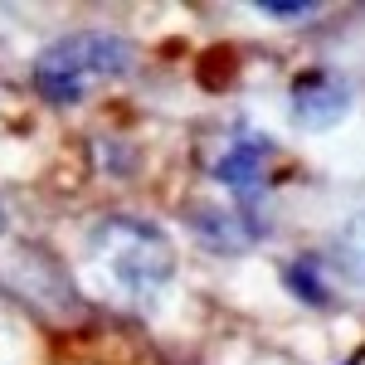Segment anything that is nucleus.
<instances>
[{"label": "nucleus", "mask_w": 365, "mask_h": 365, "mask_svg": "<svg viewBox=\"0 0 365 365\" xmlns=\"http://www.w3.org/2000/svg\"><path fill=\"white\" fill-rule=\"evenodd\" d=\"M195 229H200V239H205V249H220V253L249 249V244H258V234H263L258 210H244V205L205 210V215H195Z\"/></svg>", "instance_id": "39448f33"}, {"label": "nucleus", "mask_w": 365, "mask_h": 365, "mask_svg": "<svg viewBox=\"0 0 365 365\" xmlns=\"http://www.w3.org/2000/svg\"><path fill=\"white\" fill-rule=\"evenodd\" d=\"M132 68V44L113 34V29H78V34H63L54 39L44 54L34 58V88L68 108V103H83L93 88L113 83Z\"/></svg>", "instance_id": "f03ea898"}, {"label": "nucleus", "mask_w": 365, "mask_h": 365, "mask_svg": "<svg viewBox=\"0 0 365 365\" xmlns=\"http://www.w3.org/2000/svg\"><path fill=\"white\" fill-rule=\"evenodd\" d=\"M253 10H258V15H273V20H297V25L322 15V5H317V0H258Z\"/></svg>", "instance_id": "0eeeda50"}, {"label": "nucleus", "mask_w": 365, "mask_h": 365, "mask_svg": "<svg viewBox=\"0 0 365 365\" xmlns=\"http://www.w3.org/2000/svg\"><path fill=\"white\" fill-rule=\"evenodd\" d=\"M336 258L346 263V268H356V273H365V215H356V220H346L336 234Z\"/></svg>", "instance_id": "423d86ee"}, {"label": "nucleus", "mask_w": 365, "mask_h": 365, "mask_svg": "<svg viewBox=\"0 0 365 365\" xmlns=\"http://www.w3.org/2000/svg\"><path fill=\"white\" fill-rule=\"evenodd\" d=\"M356 93L346 83V73H331V68H317V73H302L292 83V98H287V113L302 132H331L341 117L351 113Z\"/></svg>", "instance_id": "20e7f679"}, {"label": "nucleus", "mask_w": 365, "mask_h": 365, "mask_svg": "<svg viewBox=\"0 0 365 365\" xmlns=\"http://www.w3.org/2000/svg\"><path fill=\"white\" fill-rule=\"evenodd\" d=\"M273 156V141L258 137V132H229L220 141V151H215V161H210V175L225 185L234 205H244V210H258L263 195H268V161Z\"/></svg>", "instance_id": "7ed1b4c3"}, {"label": "nucleus", "mask_w": 365, "mask_h": 365, "mask_svg": "<svg viewBox=\"0 0 365 365\" xmlns=\"http://www.w3.org/2000/svg\"><path fill=\"white\" fill-rule=\"evenodd\" d=\"M88 273L98 287L127 312H146L161 302V292L175 278V249L166 229L132 215H108L88 234Z\"/></svg>", "instance_id": "f257e3e1"}]
</instances>
